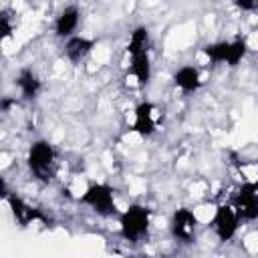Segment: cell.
<instances>
[{"mask_svg": "<svg viewBox=\"0 0 258 258\" xmlns=\"http://www.w3.org/2000/svg\"><path fill=\"white\" fill-rule=\"evenodd\" d=\"M151 224V210L143 204H131L119 216V232L127 242H139Z\"/></svg>", "mask_w": 258, "mask_h": 258, "instance_id": "obj_1", "label": "cell"}, {"mask_svg": "<svg viewBox=\"0 0 258 258\" xmlns=\"http://www.w3.org/2000/svg\"><path fill=\"white\" fill-rule=\"evenodd\" d=\"M54 159H56V151H54L52 143H48L46 139L34 141V143L30 145L28 157H26L30 171H32L38 179H42V181H48V179H50L48 175H50V171H52V167H54Z\"/></svg>", "mask_w": 258, "mask_h": 258, "instance_id": "obj_2", "label": "cell"}, {"mask_svg": "<svg viewBox=\"0 0 258 258\" xmlns=\"http://www.w3.org/2000/svg\"><path fill=\"white\" fill-rule=\"evenodd\" d=\"M81 204L89 206L99 216H111L117 210V206H115V191L107 183H91L83 191Z\"/></svg>", "mask_w": 258, "mask_h": 258, "instance_id": "obj_3", "label": "cell"}, {"mask_svg": "<svg viewBox=\"0 0 258 258\" xmlns=\"http://www.w3.org/2000/svg\"><path fill=\"white\" fill-rule=\"evenodd\" d=\"M238 224H240V216L236 212V208L230 204H220L214 210L212 216V230L218 236L220 242H230L236 232H238Z\"/></svg>", "mask_w": 258, "mask_h": 258, "instance_id": "obj_4", "label": "cell"}, {"mask_svg": "<svg viewBox=\"0 0 258 258\" xmlns=\"http://www.w3.org/2000/svg\"><path fill=\"white\" fill-rule=\"evenodd\" d=\"M232 206L236 208L240 220L254 222L258 220V181L244 183L232 198Z\"/></svg>", "mask_w": 258, "mask_h": 258, "instance_id": "obj_5", "label": "cell"}, {"mask_svg": "<svg viewBox=\"0 0 258 258\" xmlns=\"http://www.w3.org/2000/svg\"><path fill=\"white\" fill-rule=\"evenodd\" d=\"M196 228H198V218L189 208H179L173 212L171 222H169V230H171V236L175 240L189 242L196 234Z\"/></svg>", "mask_w": 258, "mask_h": 258, "instance_id": "obj_6", "label": "cell"}, {"mask_svg": "<svg viewBox=\"0 0 258 258\" xmlns=\"http://www.w3.org/2000/svg\"><path fill=\"white\" fill-rule=\"evenodd\" d=\"M157 127V107L149 101H143L135 107V121H133V131L139 133L141 137L153 135Z\"/></svg>", "mask_w": 258, "mask_h": 258, "instance_id": "obj_7", "label": "cell"}, {"mask_svg": "<svg viewBox=\"0 0 258 258\" xmlns=\"http://www.w3.org/2000/svg\"><path fill=\"white\" fill-rule=\"evenodd\" d=\"M6 202L10 206V212L14 216V220L20 224V226H28L32 222H38V220H46L44 214L32 206H28L24 200H20L18 196H6Z\"/></svg>", "mask_w": 258, "mask_h": 258, "instance_id": "obj_8", "label": "cell"}, {"mask_svg": "<svg viewBox=\"0 0 258 258\" xmlns=\"http://www.w3.org/2000/svg\"><path fill=\"white\" fill-rule=\"evenodd\" d=\"M79 22H81V10H79V6H73V4L71 6H64L60 10V14L56 16V20H54V34L60 36V38L73 36L75 30H77V26H79Z\"/></svg>", "mask_w": 258, "mask_h": 258, "instance_id": "obj_9", "label": "cell"}, {"mask_svg": "<svg viewBox=\"0 0 258 258\" xmlns=\"http://www.w3.org/2000/svg\"><path fill=\"white\" fill-rule=\"evenodd\" d=\"M93 46H95V40H93V38H87V36H83V34H73V36H69L67 42H64V54H67L69 60L81 62L85 56L91 54Z\"/></svg>", "mask_w": 258, "mask_h": 258, "instance_id": "obj_10", "label": "cell"}, {"mask_svg": "<svg viewBox=\"0 0 258 258\" xmlns=\"http://www.w3.org/2000/svg\"><path fill=\"white\" fill-rule=\"evenodd\" d=\"M173 83L183 93H194L202 87V73L194 64H183L173 73Z\"/></svg>", "mask_w": 258, "mask_h": 258, "instance_id": "obj_11", "label": "cell"}, {"mask_svg": "<svg viewBox=\"0 0 258 258\" xmlns=\"http://www.w3.org/2000/svg\"><path fill=\"white\" fill-rule=\"evenodd\" d=\"M131 56V75L135 79L137 87H145L151 79V60H149V52L145 50H137Z\"/></svg>", "mask_w": 258, "mask_h": 258, "instance_id": "obj_12", "label": "cell"}, {"mask_svg": "<svg viewBox=\"0 0 258 258\" xmlns=\"http://www.w3.org/2000/svg\"><path fill=\"white\" fill-rule=\"evenodd\" d=\"M16 87H18V91H20V97H22V99H28V101H30V99H36L38 93H40V89H42L38 77H36L30 69H22V71L18 73V77H16Z\"/></svg>", "mask_w": 258, "mask_h": 258, "instance_id": "obj_13", "label": "cell"}, {"mask_svg": "<svg viewBox=\"0 0 258 258\" xmlns=\"http://www.w3.org/2000/svg\"><path fill=\"white\" fill-rule=\"evenodd\" d=\"M228 52H230V40H218L204 46V54L208 56L210 62H226Z\"/></svg>", "mask_w": 258, "mask_h": 258, "instance_id": "obj_14", "label": "cell"}, {"mask_svg": "<svg viewBox=\"0 0 258 258\" xmlns=\"http://www.w3.org/2000/svg\"><path fill=\"white\" fill-rule=\"evenodd\" d=\"M147 42H149V30L145 26H137L131 36H129V42H127V52L133 54L137 50H145L147 48Z\"/></svg>", "mask_w": 258, "mask_h": 258, "instance_id": "obj_15", "label": "cell"}, {"mask_svg": "<svg viewBox=\"0 0 258 258\" xmlns=\"http://www.w3.org/2000/svg\"><path fill=\"white\" fill-rule=\"evenodd\" d=\"M246 50H248V42H246L244 38H234V40H230V52H228L226 64L236 67V64L246 56Z\"/></svg>", "mask_w": 258, "mask_h": 258, "instance_id": "obj_16", "label": "cell"}, {"mask_svg": "<svg viewBox=\"0 0 258 258\" xmlns=\"http://www.w3.org/2000/svg\"><path fill=\"white\" fill-rule=\"evenodd\" d=\"M232 4L242 12H252L258 8V0H232Z\"/></svg>", "mask_w": 258, "mask_h": 258, "instance_id": "obj_17", "label": "cell"}, {"mask_svg": "<svg viewBox=\"0 0 258 258\" xmlns=\"http://www.w3.org/2000/svg\"><path fill=\"white\" fill-rule=\"evenodd\" d=\"M12 30H14V28H12L8 16L2 14V18H0V32H2V38H10V36H12Z\"/></svg>", "mask_w": 258, "mask_h": 258, "instance_id": "obj_18", "label": "cell"}]
</instances>
